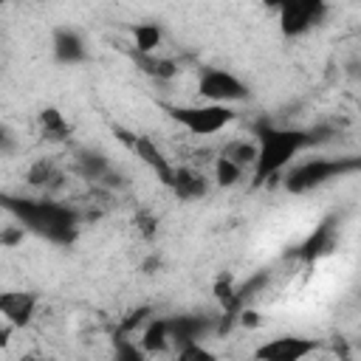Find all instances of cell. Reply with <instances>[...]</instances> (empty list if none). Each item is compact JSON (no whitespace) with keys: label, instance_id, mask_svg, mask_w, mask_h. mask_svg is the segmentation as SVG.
<instances>
[{"label":"cell","instance_id":"8992f818","mask_svg":"<svg viewBox=\"0 0 361 361\" xmlns=\"http://www.w3.org/2000/svg\"><path fill=\"white\" fill-rule=\"evenodd\" d=\"M327 6L322 0H288L279 6V31L285 37H302L322 23Z\"/></svg>","mask_w":361,"mask_h":361},{"label":"cell","instance_id":"44dd1931","mask_svg":"<svg viewBox=\"0 0 361 361\" xmlns=\"http://www.w3.org/2000/svg\"><path fill=\"white\" fill-rule=\"evenodd\" d=\"M245 178V169L243 166H237V164H231L228 158H223V155H217L214 158V183L217 186H237L240 180Z\"/></svg>","mask_w":361,"mask_h":361},{"label":"cell","instance_id":"ffe728a7","mask_svg":"<svg viewBox=\"0 0 361 361\" xmlns=\"http://www.w3.org/2000/svg\"><path fill=\"white\" fill-rule=\"evenodd\" d=\"M149 355L144 353V347L138 344V338L133 336H116L113 338V361H147Z\"/></svg>","mask_w":361,"mask_h":361},{"label":"cell","instance_id":"9a60e30c","mask_svg":"<svg viewBox=\"0 0 361 361\" xmlns=\"http://www.w3.org/2000/svg\"><path fill=\"white\" fill-rule=\"evenodd\" d=\"M257 152H259L257 138H231V141L223 144V149H220L217 155L228 158L231 164H237V166H243V169L248 172V169H254V164H257Z\"/></svg>","mask_w":361,"mask_h":361},{"label":"cell","instance_id":"ac0fdd59","mask_svg":"<svg viewBox=\"0 0 361 361\" xmlns=\"http://www.w3.org/2000/svg\"><path fill=\"white\" fill-rule=\"evenodd\" d=\"M25 180H28L31 186H39V189H51V186H56V183L62 180V175H59V169L54 166V161H48V158H39V161H34V164L28 166V172H25Z\"/></svg>","mask_w":361,"mask_h":361},{"label":"cell","instance_id":"5b68a950","mask_svg":"<svg viewBox=\"0 0 361 361\" xmlns=\"http://www.w3.org/2000/svg\"><path fill=\"white\" fill-rule=\"evenodd\" d=\"M248 85L234 76L226 68H206L197 79V96L209 104H226L231 107L234 102H245L248 99Z\"/></svg>","mask_w":361,"mask_h":361},{"label":"cell","instance_id":"7402d4cb","mask_svg":"<svg viewBox=\"0 0 361 361\" xmlns=\"http://www.w3.org/2000/svg\"><path fill=\"white\" fill-rule=\"evenodd\" d=\"M175 361H220V355L214 350H209L203 341H189V344L178 347Z\"/></svg>","mask_w":361,"mask_h":361},{"label":"cell","instance_id":"6da1fadb","mask_svg":"<svg viewBox=\"0 0 361 361\" xmlns=\"http://www.w3.org/2000/svg\"><path fill=\"white\" fill-rule=\"evenodd\" d=\"M257 164L251 169V178L257 186L274 180L279 172H288L293 166V158L313 141L307 133L302 130H290V127H274V124H265L257 130Z\"/></svg>","mask_w":361,"mask_h":361},{"label":"cell","instance_id":"8fae6325","mask_svg":"<svg viewBox=\"0 0 361 361\" xmlns=\"http://www.w3.org/2000/svg\"><path fill=\"white\" fill-rule=\"evenodd\" d=\"M336 243H338L336 226L327 220V223L316 226V231L302 243V251H299V254H302V259H305V262H316V259H322V257L333 254Z\"/></svg>","mask_w":361,"mask_h":361},{"label":"cell","instance_id":"2e32d148","mask_svg":"<svg viewBox=\"0 0 361 361\" xmlns=\"http://www.w3.org/2000/svg\"><path fill=\"white\" fill-rule=\"evenodd\" d=\"M37 127H39V135L45 141H65L71 135V121L56 110V107H45L37 113Z\"/></svg>","mask_w":361,"mask_h":361},{"label":"cell","instance_id":"3957f363","mask_svg":"<svg viewBox=\"0 0 361 361\" xmlns=\"http://www.w3.org/2000/svg\"><path fill=\"white\" fill-rule=\"evenodd\" d=\"M361 166V158H307L293 164L285 172V189L293 195H305L344 172H353Z\"/></svg>","mask_w":361,"mask_h":361},{"label":"cell","instance_id":"277c9868","mask_svg":"<svg viewBox=\"0 0 361 361\" xmlns=\"http://www.w3.org/2000/svg\"><path fill=\"white\" fill-rule=\"evenodd\" d=\"M23 217V226L51 237V240H71L76 228V212L59 203H39V200H23L14 206Z\"/></svg>","mask_w":361,"mask_h":361},{"label":"cell","instance_id":"7a4b0ae2","mask_svg":"<svg viewBox=\"0 0 361 361\" xmlns=\"http://www.w3.org/2000/svg\"><path fill=\"white\" fill-rule=\"evenodd\" d=\"M164 110L175 124H180L186 133H192L197 138L217 135L237 118V113L231 107L209 104V102H200V104H164Z\"/></svg>","mask_w":361,"mask_h":361},{"label":"cell","instance_id":"4fadbf2b","mask_svg":"<svg viewBox=\"0 0 361 361\" xmlns=\"http://www.w3.org/2000/svg\"><path fill=\"white\" fill-rule=\"evenodd\" d=\"M85 39L79 37V31H73V28H56L54 31V56L59 59V62H68V65H73V62H82L85 59Z\"/></svg>","mask_w":361,"mask_h":361},{"label":"cell","instance_id":"603a6c76","mask_svg":"<svg viewBox=\"0 0 361 361\" xmlns=\"http://www.w3.org/2000/svg\"><path fill=\"white\" fill-rule=\"evenodd\" d=\"M237 316H240V324H243V327H257V324H259V313H257L254 307H248V305L240 307Z\"/></svg>","mask_w":361,"mask_h":361},{"label":"cell","instance_id":"cb8c5ba5","mask_svg":"<svg viewBox=\"0 0 361 361\" xmlns=\"http://www.w3.org/2000/svg\"><path fill=\"white\" fill-rule=\"evenodd\" d=\"M135 223H138V228H141L144 237H152V234H155V217H149V214H138Z\"/></svg>","mask_w":361,"mask_h":361},{"label":"cell","instance_id":"d6986e66","mask_svg":"<svg viewBox=\"0 0 361 361\" xmlns=\"http://www.w3.org/2000/svg\"><path fill=\"white\" fill-rule=\"evenodd\" d=\"M172 327V338L180 344H189V341H200L203 333H206V322L203 319H192V316H180V319H172L169 322Z\"/></svg>","mask_w":361,"mask_h":361},{"label":"cell","instance_id":"9c48e42d","mask_svg":"<svg viewBox=\"0 0 361 361\" xmlns=\"http://www.w3.org/2000/svg\"><path fill=\"white\" fill-rule=\"evenodd\" d=\"M37 305H39L37 293H31V290H8V293L0 296V316L14 330H23V327L31 324V319L37 313Z\"/></svg>","mask_w":361,"mask_h":361},{"label":"cell","instance_id":"5bb4252c","mask_svg":"<svg viewBox=\"0 0 361 361\" xmlns=\"http://www.w3.org/2000/svg\"><path fill=\"white\" fill-rule=\"evenodd\" d=\"M133 45L135 56H155L164 45V28L158 23H138L133 28Z\"/></svg>","mask_w":361,"mask_h":361},{"label":"cell","instance_id":"30bf717a","mask_svg":"<svg viewBox=\"0 0 361 361\" xmlns=\"http://www.w3.org/2000/svg\"><path fill=\"white\" fill-rule=\"evenodd\" d=\"M169 189L178 200H200L209 192V178L195 166H178Z\"/></svg>","mask_w":361,"mask_h":361},{"label":"cell","instance_id":"e0dca14e","mask_svg":"<svg viewBox=\"0 0 361 361\" xmlns=\"http://www.w3.org/2000/svg\"><path fill=\"white\" fill-rule=\"evenodd\" d=\"M135 62H138V68L147 73V76H152V79H158V82H169V79H175L178 76V62L172 59V56H164V54H155V56H135Z\"/></svg>","mask_w":361,"mask_h":361},{"label":"cell","instance_id":"52a82bcc","mask_svg":"<svg viewBox=\"0 0 361 361\" xmlns=\"http://www.w3.org/2000/svg\"><path fill=\"white\" fill-rule=\"evenodd\" d=\"M118 138L127 144V149L141 161V164H147L155 175H158V180L169 189L172 186V178H175V164L164 155V149L149 138V135H138V133H124V130H118Z\"/></svg>","mask_w":361,"mask_h":361},{"label":"cell","instance_id":"7c38bea8","mask_svg":"<svg viewBox=\"0 0 361 361\" xmlns=\"http://www.w3.org/2000/svg\"><path fill=\"white\" fill-rule=\"evenodd\" d=\"M172 327H169V319H152L141 333H138V344L144 347L147 355H161L172 347Z\"/></svg>","mask_w":361,"mask_h":361},{"label":"cell","instance_id":"ba28073f","mask_svg":"<svg viewBox=\"0 0 361 361\" xmlns=\"http://www.w3.org/2000/svg\"><path fill=\"white\" fill-rule=\"evenodd\" d=\"M319 350V341L310 336H276L262 341L254 350L257 361H305Z\"/></svg>","mask_w":361,"mask_h":361}]
</instances>
